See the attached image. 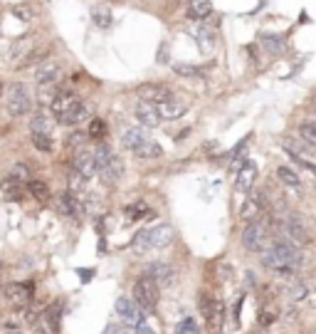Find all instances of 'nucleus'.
I'll use <instances>...</instances> for the list:
<instances>
[{
  "label": "nucleus",
  "instance_id": "1",
  "mask_svg": "<svg viewBox=\"0 0 316 334\" xmlns=\"http://www.w3.org/2000/svg\"><path fill=\"white\" fill-rule=\"evenodd\" d=\"M306 263V258H304L302 252H297L294 245H289L284 240H279L275 243L269 250H262V265L267 267V270H279V267H302Z\"/></svg>",
  "mask_w": 316,
  "mask_h": 334
},
{
  "label": "nucleus",
  "instance_id": "2",
  "mask_svg": "<svg viewBox=\"0 0 316 334\" xmlns=\"http://www.w3.org/2000/svg\"><path fill=\"white\" fill-rule=\"evenodd\" d=\"M121 146L129 149L131 153L141 156V159H158V156L163 153V149L146 134L143 126H131V129H126L124 134H121Z\"/></svg>",
  "mask_w": 316,
  "mask_h": 334
},
{
  "label": "nucleus",
  "instance_id": "3",
  "mask_svg": "<svg viewBox=\"0 0 316 334\" xmlns=\"http://www.w3.org/2000/svg\"><path fill=\"white\" fill-rule=\"evenodd\" d=\"M200 312L205 317L207 329L213 334L222 332V320H225V305L218 297H210V294H200Z\"/></svg>",
  "mask_w": 316,
  "mask_h": 334
},
{
  "label": "nucleus",
  "instance_id": "4",
  "mask_svg": "<svg viewBox=\"0 0 316 334\" xmlns=\"http://www.w3.org/2000/svg\"><path fill=\"white\" fill-rule=\"evenodd\" d=\"M134 302L141 309H146V312H153L158 307V285L149 275L136 280V285H134Z\"/></svg>",
  "mask_w": 316,
  "mask_h": 334
},
{
  "label": "nucleus",
  "instance_id": "5",
  "mask_svg": "<svg viewBox=\"0 0 316 334\" xmlns=\"http://www.w3.org/2000/svg\"><path fill=\"white\" fill-rule=\"evenodd\" d=\"M284 235L289 238V245H297V248H306V245H311V230L306 228V223L302 221V215H297V213H291L287 215V221H284Z\"/></svg>",
  "mask_w": 316,
  "mask_h": 334
},
{
  "label": "nucleus",
  "instance_id": "6",
  "mask_svg": "<svg viewBox=\"0 0 316 334\" xmlns=\"http://www.w3.org/2000/svg\"><path fill=\"white\" fill-rule=\"evenodd\" d=\"M267 240H269V230H267L264 221H252L245 225V230H242V245L249 252H262L264 245H267Z\"/></svg>",
  "mask_w": 316,
  "mask_h": 334
},
{
  "label": "nucleus",
  "instance_id": "7",
  "mask_svg": "<svg viewBox=\"0 0 316 334\" xmlns=\"http://www.w3.org/2000/svg\"><path fill=\"white\" fill-rule=\"evenodd\" d=\"M32 109V99L25 84H10V99H8V114L10 116H25Z\"/></svg>",
  "mask_w": 316,
  "mask_h": 334
},
{
  "label": "nucleus",
  "instance_id": "8",
  "mask_svg": "<svg viewBox=\"0 0 316 334\" xmlns=\"http://www.w3.org/2000/svg\"><path fill=\"white\" fill-rule=\"evenodd\" d=\"M114 307H116V315H119L126 324H131V327H141V324H146V315H143V309H141L134 300H129V297H119Z\"/></svg>",
  "mask_w": 316,
  "mask_h": 334
},
{
  "label": "nucleus",
  "instance_id": "9",
  "mask_svg": "<svg viewBox=\"0 0 316 334\" xmlns=\"http://www.w3.org/2000/svg\"><path fill=\"white\" fill-rule=\"evenodd\" d=\"M188 99L183 97H173L165 99V102H161V104H156V111H158V116H161V122H173V119H180L185 111H188Z\"/></svg>",
  "mask_w": 316,
  "mask_h": 334
},
{
  "label": "nucleus",
  "instance_id": "10",
  "mask_svg": "<svg viewBox=\"0 0 316 334\" xmlns=\"http://www.w3.org/2000/svg\"><path fill=\"white\" fill-rule=\"evenodd\" d=\"M5 297H8L10 305L25 309L32 302V282H10L5 287Z\"/></svg>",
  "mask_w": 316,
  "mask_h": 334
},
{
  "label": "nucleus",
  "instance_id": "11",
  "mask_svg": "<svg viewBox=\"0 0 316 334\" xmlns=\"http://www.w3.org/2000/svg\"><path fill=\"white\" fill-rule=\"evenodd\" d=\"M146 240H149V248H168L176 240V230L168 223H158L146 230Z\"/></svg>",
  "mask_w": 316,
  "mask_h": 334
},
{
  "label": "nucleus",
  "instance_id": "12",
  "mask_svg": "<svg viewBox=\"0 0 316 334\" xmlns=\"http://www.w3.org/2000/svg\"><path fill=\"white\" fill-rule=\"evenodd\" d=\"M136 94L141 102H149V104H161L165 99L173 97V92L165 87V84H156V82H146L136 89Z\"/></svg>",
  "mask_w": 316,
  "mask_h": 334
},
{
  "label": "nucleus",
  "instance_id": "13",
  "mask_svg": "<svg viewBox=\"0 0 316 334\" xmlns=\"http://www.w3.org/2000/svg\"><path fill=\"white\" fill-rule=\"evenodd\" d=\"M146 275H149L158 287H168V285L176 282V267L158 260V263H151L149 267H146Z\"/></svg>",
  "mask_w": 316,
  "mask_h": 334
},
{
  "label": "nucleus",
  "instance_id": "14",
  "mask_svg": "<svg viewBox=\"0 0 316 334\" xmlns=\"http://www.w3.org/2000/svg\"><path fill=\"white\" fill-rule=\"evenodd\" d=\"M255 181H257V164L247 159L242 166L237 168V176H235V191L247 193V191H252Z\"/></svg>",
  "mask_w": 316,
  "mask_h": 334
},
{
  "label": "nucleus",
  "instance_id": "15",
  "mask_svg": "<svg viewBox=\"0 0 316 334\" xmlns=\"http://www.w3.org/2000/svg\"><path fill=\"white\" fill-rule=\"evenodd\" d=\"M188 35L195 40V45H198L203 52H213V50H215V35H213V30L205 28L203 23H191V25H188Z\"/></svg>",
  "mask_w": 316,
  "mask_h": 334
},
{
  "label": "nucleus",
  "instance_id": "16",
  "mask_svg": "<svg viewBox=\"0 0 316 334\" xmlns=\"http://www.w3.org/2000/svg\"><path fill=\"white\" fill-rule=\"evenodd\" d=\"M62 74H65V70H62V65L57 60H45L35 72V80L40 84H57L62 80Z\"/></svg>",
  "mask_w": 316,
  "mask_h": 334
},
{
  "label": "nucleus",
  "instance_id": "17",
  "mask_svg": "<svg viewBox=\"0 0 316 334\" xmlns=\"http://www.w3.org/2000/svg\"><path fill=\"white\" fill-rule=\"evenodd\" d=\"M89 116H92V107H89L87 102L79 99V102H77V104H74L65 116H59V124L62 126H77V124H82L84 119H89Z\"/></svg>",
  "mask_w": 316,
  "mask_h": 334
},
{
  "label": "nucleus",
  "instance_id": "18",
  "mask_svg": "<svg viewBox=\"0 0 316 334\" xmlns=\"http://www.w3.org/2000/svg\"><path fill=\"white\" fill-rule=\"evenodd\" d=\"M74 173H79L84 181H89V179H94L96 176V164H94V156L89 151H79L74 156Z\"/></svg>",
  "mask_w": 316,
  "mask_h": 334
},
{
  "label": "nucleus",
  "instance_id": "19",
  "mask_svg": "<svg viewBox=\"0 0 316 334\" xmlns=\"http://www.w3.org/2000/svg\"><path fill=\"white\" fill-rule=\"evenodd\" d=\"M57 203H59V210L67 215V218H74V221H79L82 218V213H84V208H82V203H79V198L77 195H72L69 191H65V193L57 198Z\"/></svg>",
  "mask_w": 316,
  "mask_h": 334
},
{
  "label": "nucleus",
  "instance_id": "20",
  "mask_svg": "<svg viewBox=\"0 0 316 334\" xmlns=\"http://www.w3.org/2000/svg\"><path fill=\"white\" fill-rule=\"evenodd\" d=\"M136 119L141 126H149V129H153V126L161 124V116H158V111H156V104H149V102H138L136 104Z\"/></svg>",
  "mask_w": 316,
  "mask_h": 334
},
{
  "label": "nucleus",
  "instance_id": "21",
  "mask_svg": "<svg viewBox=\"0 0 316 334\" xmlns=\"http://www.w3.org/2000/svg\"><path fill=\"white\" fill-rule=\"evenodd\" d=\"M79 102V97L77 94H72V92H57V97L52 99V104H50V111H52V116H65L74 104Z\"/></svg>",
  "mask_w": 316,
  "mask_h": 334
},
{
  "label": "nucleus",
  "instance_id": "22",
  "mask_svg": "<svg viewBox=\"0 0 316 334\" xmlns=\"http://www.w3.org/2000/svg\"><path fill=\"white\" fill-rule=\"evenodd\" d=\"M96 173H99V176H101V179H104L107 183H116L119 179H121V173H124V161H121V159L114 153V156H111L109 161H107L104 166L99 168Z\"/></svg>",
  "mask_w": 316,
  "mask_h": 334
},
{
  "label": "nucleus",
  "instance_id": "23",
  "mask_svg": "<svg viewBox=\"0 0 316 334\" xmlns=\"http://www.w3.org/2000/svg\"><path fill=\"white\" fill-rule=\"evenodd\" d=\"M210 15H213V3H210V0H191L188 17H191L193 23H203Z\"/></svg>",
  "mask_w": 316,
  "mask_h": 334
},
{
  "label": "nucleus",
  "instance_id": "24",
  "mask_svg": "<svg viewBox=\"0 0 316 334\" xmlns=\"http://www.w3.org/2000/svg\"><path fill=\"white\" fill-rule=\"evenodd\" d=\"M52 116L47 114V111H37V114H32V119H30V131L32 134H52Z\"/></svg>",
  "mask_w": 316,
  "mask_h": 334
},
{
  "label": "nucleus",
  "instance_id": "25",
  "mask_svg": "<svg viewBox=\"0 0 316 334\" xmlns=\"http://www.w3.org/2000/svg\"><path fill=\"white\" fill-rule=\"evenodd\" d=\"M0 188H3V193H5V198H8V201H23V195H25L23 183H17L15 179H10V176L3 181V186H0Z\"/></svg>",
  "mask_w": 316,
  "mask_h": 334
},
{
  "label": "nucleus",
  "instance_id": "26",
  "mask_svg": "<svg viewBox=\"0 0 316 334\" xmlns=\"http://www.w3.org/2000/svg\"><path fill=\"white\" fill-rule=\"evenodd\" d=\"M277 176H279V181L284 183V186H289V188H302V179L291 171L289 166H277Z\"/></svg>",
  "mask_w": 316,
  "mask_h": 334
},
{
  "label": "nucleus",
  "instance_id": "27",
  "mask_svg": "<svg viewBox=\"0 0 316 334\" xmlns=\"http://www.w3.org/2000/svg\"><path fill=\"white\" fill-rule=\"evenodd\" d=\"M299 134H302V141L306 144V146L316 149V119H306V122H302Z\"/></svg>",
  "mask_w": 316,
  "mask_h": 334
},
{
  "label": "nucleus",
  "instance_id": "28",
  "mask_svg": "<svg viewBox=\"0 0 316 334\" xmlns=\"http://www.w3.org/2000/svg\"><path fill=\"white\" fill-rule=\"evenodd\" d=\"M92 17H94V25L101 30L111 28V23H114V15L109 8H92Z\"/></svg>",
  "mask_w": 316,
  "mask_h": 334
},
{
  "label": "nucleus",
  "instance_id": "29",
  "mask_svg": "<svg viewBox=\"0 0 316 334\" xmlns=\"http://www.w3.org/2000/svg\"><path fill=\"white\" fill-rule=\"evenodd\" d=\"M28 188H30V195L37 198V201H47V198H50V186L45 181H40V179H32V181L28 183Z\"/></svg>",
  "mask_w": 316,
  "mask_h": 334
},
{
  "label": "nucleus",
  "instance_id": "30",
  "mask_svg": "<svg viewBox=\"0 0 316 334\" xmlns=\"http://www.w3.org/2000/svg\"><path fill=\"white\" fill-rule=\"evenodd\" d=\"M277 317H279V309L275 305H269V302H264L260 312V327H269V324H275Z\"/></svg>",
  "mask_w": 316,
  "mask_h": 334
},
{
  "label": "nucleus",
  "instance_id": "31",
  "mask_svg": "<svg viewBox=\"0 0 316 334\" xmlns=\"http://www.w3.org/2000/svg\"><path fill=\"white\" fill-rule=\"evenodd\" d=\"M240 218H242V221H247V223H252V221H260V218H262V210H260V206H257L255 201H247V203L242 206V210H240Z\"/></svg>",
  "mask_w": 316,
  "mask_h": 334
},
{
  "label": "nucleus",
  "instance_id": "32",
  "mask_svg": "<svg viewBox=\"0 0 316 334\" xmlns=\"http://www.w3.org/2000/svg\"><path fill=\"white\" fill-rule=\"evenodd\" d=\"M32 146L42 153H50L52 151V134H32Z\"/></svg>",
  "mask_w": 316,
  "mask_h": 334
},
{
  "label": "nucleus",
  "instance_id": "33",
  "mask_svg": "<svg viewBox=\"0 0 316 334\" xmlns=\"http://www.w3.org/2000/svg\"><path fill=\"white\" fill-rule=\"evenodd\" d=\"M8 176H10V179H15L17 183H30V179H32L28 164H15V166L10 168V173H8Z\"/></svg>",
  "mask_w": 316,
  "mask_h": 334
},
{
  "label": "nucleus",
  "instance_id": "34",
  "mask_svg": "<svg viewBox=\"0 0 316 334\" xmlns=\"http://www.w3.org/2000/svg\"><path fill=\"white\" fill-rule=\"evenodd\" d=\"M87 136H89V139H104V136H107V124H104V119L94 116V119L89 122V131H87Z\"/></svg>",
  "mask_w": 316,
  "mask_h": 334
},
{
  "label": "nucleus",
  "instance_id": "35",
  "mask_svg": "<svg viewBox=\"0 0 316 334\" xmlns=\"http://www.w3.org/2000/svg\"><path fill=\"white\" fill-rule=\"evenodd\" d=\"M173 72L178 74V77H185V80H203L205 74L203 70H198V67H191V65H176Z\"/></svg>",
  "mask_w": 316,
  "mask_h": 334
},
{
  "label": "nucleus",
  "instance_id": "36",
  "mask_svg": "<svg viewBox=\"0 0 316 334\" xmlns=\"http://www.w3.org/2000/svg\"><path fill=\"white\" fill-rule=\"evenodd\" d=\"M10 13H13L20 23H30V20L35 17V10L30 8L28 3H17V5H13V10H10Z\"/></svg>",
  "mask_w": 316,
  "mask_h": 334
},
{
  "label": "nucleus",
  "instance_id": "37",
  "mask_svg": "<svg viewBox=\"0 0 316 334\" xmlns=\"http://www.w3.org/2000/svg\"><path fill=\"white\" fill-rule=\"evenodd\" d=\"M262 42H264V47H267L272 55L284 52V40H282L279 35H264V37H262Z\"/></svg>",
  "mask_w": 316,
  "mask_h": 334
},
{
  "label": "nucleus",
  "instance_id": "38",
  "mask_svg": "<svg viewBox=\"0 0 316 334\" xmlns=\"http://www.w3.org/2000/svg\"><path fill=\"white\" fill-rule=\"evenodd\" d=\"M284 149H287V153H289V156H291V161H294L297 166H299V168H304L306 173H311V176H316V164H311V161H306V159H302L299 153H297V151H291L289 146H284Z\"/></svg>",
  "mask_w": 316,
  "mask_h": 334
},
{
  "label": "nucleus",
  "instance_id": "39",
  "mask_svg": "<svg viewBox=\"0 0 316 334\" xmlns=\"http://www.w3.org/2000/svg\"><path fill=\"white\" fill-rule=\"evenodd\" d=\"M57 89L55 84H40V89H37V99H40L42 104H52V99L57 97Z\"/></svg>",
  "mask_w": 316,
  "mask_h": 334
},
{
  "label": "nucleus",
  "instance_id": "40",
  "mask_svg": "<svg viewBox=\"0 0 316 334\" xmlns=\"http://www.w3.org/2000/svg\"><path fill=\"white\" fill-rule=\"evenodd\" d=\"M30 45H32V40H30V37H17V40H15V45L13 47H10V52H8V57H23V52H25V50H28Z\"/></svg>",
  "mask_w": 316,
  "mask_h": 334
},
{
  "label": "nucleus",
  "instance_id": "41",
  "mask_svg": "<svg viewBox=\"0 0 316 334\" xmlns=\"http://www.w3.org/2000/svg\"><path fill=\"white\" fill-rule=\"evenodd\" d=\"M84 141H87V134H82V131H74V134H69V136H67V146H69V149H79Z\"/></svg>",
  "mask_w": 316,
  "mask_h": 334
},
{
  "label": "nucleus",
  "instance_id": "42",
  "mask_svg": "<svg viewBox=\"0 0 316 334\" xmlns=\"http://www.w3.org/2000/svg\"><path fill=\"white\" fill-rule=\"evenodd\" d=\"M146 206H143V203H134V206H129V208H126V218H129V221H136L138 215H141V213H146Z\"/></svg>",
  "mask_w": 316,
  "mask_h": 334
},
{
  "label": "nucleus",
  "instance_id": "43",
  "mask_svg": "<svg viewBox=\"0 0 316 334\" xmlns=\"http://www.w3.org/2000/svg\"><path fill=\"white\" fill-rule=\"evenodd\" d=\"M304 297H306V287H304L302 282H299V285H294V287H291V292H289V300H291V302H302Z\"/></svg>",
  "mask_w": 316,
  "mask_h": 334
},
{
  "label": "nucleus",
  "instance_id": "44",
  "mask_svg": "<svg viewBox=\"0 0 316 334\" xmlns=\"http://www.w3.org/2000/svg\"><path fill=\"white\" fill-rule=\"evenodd\" d=\"M32 329H35V334H55L52 329H50V324H47V322L42 320V315H40V320H37L35 324H32Z\"/></svg>",
  "mask_w": 316,
  "mask_h": 334
},
{
  "label": "nucleus",
  "instance_id": "45",
  "mask_svg": "<svg viewBox=\"0 0 316 334\" xmlns=\"http://www.w3.org/2000/svg\"><path fill=\"white\" fill-rule=\"evenodd\" d=\"M240 312H242V297H237V302H235V309H233V320H235V324H240Z\"/></svg>",
  "mask_w": 316,
  "mask_h": 334
},
{
  "label": "nucleus",
  "instance_id": "46",
  "mask_svg": "<svg viewBox=\"0 0 316 334\" xmlns=\"http://www.w3.org/2000/svg\"><path fill=\"white\" fill-rule=\"evenodd\" d=\"M107 334H129V332H126L124 327H119V324H111L109 329H107Z\"/></svg>",
  "mask_w": 316,
  "mask_h": 334
},
{
  "label": "nucleus",
  "instance_id": "47",
  "mask_svg": "<svg viewBox=\"0 0 316 334\" xmlns=\"http://www.w3.org/2000/svg\"><path fill=\"white\" fill-rule=\"evenodd\" d=\"M136 334H156L151 329V327H146V324H141V327H136Z\"/></svg>",
  "mask_w": 316,
  "mask_h": 334
},
{
  "label": "nucleus",
  "instance_id": "48",
  "mask_svg": "<svg viewBox=\"0 0 316 334\" xmlns=\"http://www.w3.org/2000/svg\"><path fill=\"white\" fill-rule=\"evenodd\" d=\"M3 334H23V332H17V329H8V332H3Z\"/></svg>",
  "mask_w": 316,
  "mask_h": 334
},
{
  "label": "nucleus",
  "instance_id": "49",
  "mask_svg": "<svg viewBox=\"0 0 316 334\" xmlns=\"http://www.w3.org/2000/svg\"><path fill=\"white\" fill-rule=\"evenodd\" d=\"M0 97H3V82H0Z\"/></svg>",
  "mask_w": 316,
  "mask_h": 334
},
{
  "label": "nucleus",
  "instance_id": "50",
  "mask_svg": "<svg viewBox=\"0 0 316 334\" xmlns=\"http://www.w3.org/2000/svg\"><path fill=\"white\" fill-rule=\"evenodd\" d=\"M249 334H264V332H249Z\"/></svg>",
  "mask_w": 316,
  "mask_h": 334
},
{
  "label": "nucleus",
  "instance_id": "51",
  "mask_svg": "<svg viewBox=\"0 0 316 334\" xmlns=\"http://www.w3.org/2000/svg\"><path fill=\"white\" fill-rule=\"evenodd\" d=\"M314 102H316V94H314Z\"/></svg>",
  "mask_w": 316,
  "mask_h": 334
},
{
  "label": "nucleus",
  "instance_id": "52",
  "mask_svg": "<svg viewBox=\"0 0 316 334\" xmlns=\"http://www.w3.org/2000/svg\"><path fill=\"white\" fill-rule=\"evenodd\" d=\"M314 290H316V287H314Z\"/></svg>",
  "mask_w": 316,
  "mask_h": 334
}]
</instances>
